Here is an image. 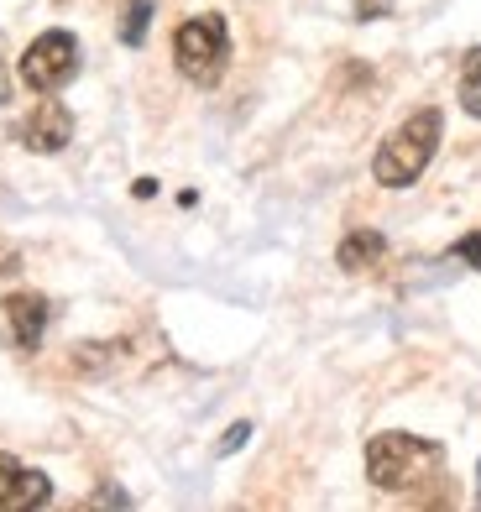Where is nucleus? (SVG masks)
I'll list each match as a JSON object with an SVG mask.
<instances>
[{"label": "nucleus", "mask_w": 481, "mask_h": 512, "mask_svg": "<svg viewBox=\"0 0 481 512\" xmlns=\"http://www.w3.org/2000/svg\"><path fill=\"white\" fill-rule=\"evenodd\" d=\"M440 465H445V450L434 445V439L403 434V429H387V434L366 439V481H372L377 492H414V486H424Z\"/></svg>", "instance_id": "1"}, {"label": "nucleus", "mask_w": 481, "mask_h": 512, "mask_svg": "<svg viewBox=\"0 0 481 512\" xmlns=\"http://www.w3.org/2000/svg\"><path fill=\"white\" fill-rule=\"evenodd\" d=\"M440 131H445V115L434 110V105L414 110V115H408V121L377 147V157H372V178L382 183V189H408V183H414V178L429 168V162H434Z\"/></svg>", "instance_id": "2"}, {"label": "nucleus", "mask_w": 481, "mask_h": 512, "mask_svg": "<svg viewBox=\"0 0 481 512\" xmlns=\"http://www.w3.org/2000/svg\"><path fill=\"white\" fill-rule=\"evenodd\" d=\"M173 58L189 84L215 89L225 79V63H231V27H225V16H189L173 32Z\"/></svg>", "instance_id": "3"}, {"label": "nucleus", "mask_w": 481, "mask_h": 512, "mask_svg": "<svg viewBox=\"0 0 481 512\" xmlns=\"http://www.w3.org/2000/svg\"><path fill=\"white\" fill-rule=\"evenodd\" d=\"M79 79V37L74 32H42L27 53H21V84L37 89V95H58Z\"/></svg>", "instance_id": "4"}, {"label": "nucleus", "mask_w": 481, "mask_h": 512, "mask_svg": "<svg viewBox=\"0 0 481 512\" xmlns=\"http://www.w3.org/2000/svg\"><path fill=\"white\" fill-rule=\"evenodd\" d=\"M16 136H21V147H27V152L53 157V152H63L68 142H74V110L58 105L53 95H42V105H32L27 115H21Z\"/></svg>", "instance_id": "5"}, {"label": "nucleus", "mask_w": 481, "mask_h": 512, "mask_svg": "<svg viewBox=\"0 0 481 512\" xmlns=\"http://www.w3.org/2000/svg\"><path fill=\"white\" fill-rule=\"evenodd\" d=\"M0 324H6L16 351H37L42 330H48V298L42 293H6L0 298Z\"/></svg>", "instance_id": "6"}, {"label": "nucleus", "mask_w": 481, "mask_h": 512, "mask_svg": "<svg viewBox=\"0 0 481 512\" xmlns=\"http://www.w3.org/2000/svg\"><path fill=\"white\" fill-rule=\"evenodd\" d=\"M53 497V481L21 465L16 455H0V512H32Z\"/></svg>", "instance_id": "7"}, {"label": "nucleus", "mask_w": 481, "mask_h": 512, "mask_svg": "<svg viewBox=\"0 0 481 512\" xmlns=\"http://www.w3.org/2000/svg\"><path fill=\"white\" fill-rule=\"evenodd\" d=\"M387 256V241H382V230H351L346 241H340L335 251V262L346 267V272H372L377 262Z\"/></svg>", "instance_id": "8"}, {"label": "nucleus", "mask_w": 481, "mask_h": 512, "mask_svg": "<svg viewBox=\"0 0 481 512\" xmlns=\"http://www.w3.org/2000/svg\"><path fill=\"white\" fill-rule=\"evenodd\" d=\"M152 6H157V0H126V11H121V42H126V48H142V42H147Z\"/></svg>", "instance_id": "9"}, {"label": "nucleus", "mask_w": 481, "mask_h": 512, "mask_svg": "<svg viewBox=\"0 0 481 512\" xmlns=\"http://www.w3.org/2000/svg\"><path fill=\"white\" fill-rule=\"evenodd\" d=\"M461 110L481 115V48H471L461 63Z\"/></svg>", "instance_id": "10"}, {"label": "nucleus", "mask_w": 481, "mask_h": 512, "mask_svg": "<svg viewBox=\"0 0 481 512\" xmlns=\"http://www.w3.org/2000/svg\"><path fill=\"white\" fill-rule=\"evenodd\" d=\"M455 256H461V262H471V267H481V230H471V236H461L450 246Z\"/></svg>", "instance_id": "11"}, {"label": "nucleus", "mask_w": 481, "mask_h": 512, "mask_svg": "<svg viewBox=\"0 0 481 512\" xmlns=\"http://www.w3.org/2000/svg\"><path fill=\"white\" fill-rule=\"evenodd\" d=\"M246 439H251V424L241 418V424H231V429H225V439H220V455H236V450L246 445Z\"/></svg>", "instance_id": "12"}, {"label": "nucleus", "mask_w": 481, "mask_h": 512, "mask_svg": "<svg viewBox=\"0 0 481 512\" xmlns=\"http://www.w3.org/2000/svg\"><path fill=\"white\" fill-rule=\"evenodd\" d=\"M351 6H356V16H361V21H377V16L393 11V0H351Z\"/></svg>", "instance_id": "13"}, {"label": "nucleus", "mask_w": 481, "mask_h": 512, "mask_svg": "<svg viewBox=\"0 0 481 512\" xmlns=\"http://www.w3.org/2000/svg\"><path fill=\"white\" fill-rule=\"evenodd\" d=\"M95 507H131V497H126V492H116V486H110V492H100V497H95Z\"/></svg>", "instance_id": "14"}, {"label": "nucleus", "mask_w": 481, "mask_h": 512, "mask_svg": "<svg viewBox=\"0 0 481 512\" xmlns=\"http://www.w3.org/2000/svg\"><path fill=\"white\" fill-rule=\"evenodd\" d=\"M131 194H136V199H152V194H157V183H152V178H136V189H131Z\"/></svg>", "instance_id": "15"}, {"label": "nucleus", "mask_w": 481, "mask_h": 512, "mask_svg": "<svg viewBox=\"0 0 481 512\" xmlns=\"http://www.w3.org/2000/svg\"><path fill=\"white\" fill-rule=\"evenodd\" d=\"M11 95V79H6V68H0V100H6Z\"/></svg>", "instance_id": "16"}, {"label": "nucleus", "mask_w": 481, "mask_h": 512, "mask_svg": "<svg viewBox=\"0 0 481 512\" xmlns=\"http://www.w3.org/2000/svg\"><path fill=\"white\" fill-rule=\"evenodd\" d=\"M476 502H481V460H476Z\"/></svg>", "instance_id": "17"}]
</instances>
